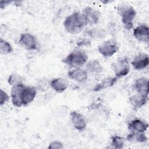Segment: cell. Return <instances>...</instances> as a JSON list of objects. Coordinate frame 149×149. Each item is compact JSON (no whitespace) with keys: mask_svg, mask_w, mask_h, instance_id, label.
<instances>
[{"mask_svg":"<svg viewBox=\"0 0 149 149\" xmlns=\"http://www.w3.org/2000/svg\"><path fill=\"white\" fill-rule=\"evenodd\" d=\"M111 146L117 149L123 148L124 146V139L123 137L115 135L111 137Z\"/></svg>","mask_w":149,"mask_h":149,"instance_id":"cell-22","label":"cell"},{"mask_svg":"<svg viewBox=\"0 0 149 149\" xmlns=\"http://www.w3.org/2000/svg\"><path fill=\"white\" fill-rule=\"evenodd\" d=\"M104 33L102 30H98V29H92L90 31H89V33L88 34L93 38H99L102 36H103V34Z\"/></svg>","mask_w":149,"mask_h":149,"instance_id":"cell-25","label":"cell"},{"mask_svg":"<svg viewBox=\"0 0 149 149\" xmlns=\"http://www.w3.org/2000/svg\"><path fill=\"white\" fill-rule=\"evenodd\" d=\"M51 87L56 92L61 93L66 90L68 83V81L62 78L59 77L53 79L50 83Z\"/></svg>","mask_w":149,"mask_h":149,"instance_id":"cell-16","label":"cell"},{"mask_svg":"<svg viewBox=\"0 0 149 149\" xmlns=\"http://www.w3.org/2000/svg\"><path fill=\"white\" fill-rule=\"evenodd\" d=\"M19 44L27 50L37 49V41L36 37L30 33H23L20 37Z\"/></svg>","mask_w":149,"mask_h":149,"instance_id":"cell-7","label":"cell"},{"mask_svg":"<svg viewBox=\"0 0 149 149\" xmlns=\"http://www.w3.org/2000/svg\"><path fill=\"white\" fill-rule=\"evenodd\" d=\"M86 24H95L98 23L100 18V12L96 9L88 6L85 8L81 13Z\"/></svg>","mask_w":149,"mask_h":149,"instance_id":"cell-6","label":"cell"},{"mask_svg":"<svg viewBox=\"0 0 149 149\" xmlns=\"http://www.w3.org/2000/svg\"><path fill=\"white\" fill-rule=\"evenodd\" d=\"M13 51V48L10 44L8 41L0 39V53L2 55H7Z\"/></svg>","mask_w":149,"mask_h":149,"instance_id":"cell-21","label":"cell"},{"mask_svg":"<svg viewBox=\"0 0 149 149\" xmlns=\"http://www.w3.org/2000/svg\"><path fill=\"white\" fill-rule=\"evenodd\" d=\"M68 77L78 82H83L87 79V72L82 69L77 68L72 70L68 73Z\"/></svg>","mask_w":149,"mask_h":149,"instance_id":"cell-15","label":"cell"},{"mask_svg":"<svg viewBox=\"0 0 149 149\" xmlns=\"http://www.w3.org/2000/svg\"><path fill=\"white\" fill-rule=\"evenodd\" d=\"M134 37L139 41L148 42L149 40V29L146 24H141L133 30Z\"/></svg>","mask_w":149,"mask_h":149,"instance_id":"cell-9","label":"cell"},{"mask_svg":"<svg viewBox=\"0 0 149 149\" xmlns=\"http://www.w3.org/2000/svg\"><path fill=\"white\" fill-rule=\"evenodd\" d=\"M118 46L115 41H105L98 47L99 52L104 57H111L118 51Z\"/></svg>","mask_w":149,"mask_h":149,"instance_id":"cell-4","label":"cell"},{"mask_svg":"<svg viewBox=\"0 0 149 149\" xmlns=\"http://www.w3.org/2000/svg\"><path fill=\"white\" fill-rule=\"evenodd\" d=\"M148 100V97L141 95L137 94L130 98V101L132 105L136 109L140 108L146 104Z\"/></svg>","mask_w":149,"mask_h":149,"instance_id":"cell-18","label":"cell"},{"mask_svg":"<svg viewBox=\"0 0 149 149\" xmlns=\"http://www.w3.org/2000/svg\"><path fill=\"white\" fill-rule=\"evenodd\" d=\"M113 68L115 72L116 77L118 78L122 77L127 75L130 70L127 58L125 57L118 59L115 63L113 64Z\"/></svg>","mask_w":149,"mask_h":149,"instance_id":"cell-5","label":"cell"},{"mask_svg":"<svg viewBox=\"0 0 149 149\" xmlns=\"http://www.w3.org/2000/svg\"><path fill=\"white\" fill-rule=\"evenodd\" d=\"M118 78L117 77H107L104 79L102 81H101L100 83L97 84L94 88H93V91L97 92L100 91L102 90L105 89L108 87H111L113 85L115 84V83L118 81Z\"/></svg>","mask_w":149,"mask_h":149,"instance_id":"cell-17","label":"cell"},{"mask_svg":"<svg viewBox=\"0 0 149 149\" xmlns=\"http://www.w3.org/2000/svg\"><path fill=\"white\" fill-rule=\"evenodd\" d=\"M131 64L136 70L143 69L149 64L148 55L144 53L139 54L134 57Z\"/></svg>","mask_w":149,"mask_h":149,"instance_id":"cell-11","label":"cell"},{"mask_svg":"<svg viewBox=\"0 0 149 149\" xmlns=\"http://www.w3.org/2000/svg\"><path fill=\"white\" fill-rule=\"evenodd\" d=\"M9 100V95L2 89H1L0 93V105L2 106L8 102Z\"/></svg>","mask_w":149,"mask_h":149,"instance_id":"cell-24","label":"cell"},{"mask_svg":"<svg viewBox=\"0 0 149 149\" xmlns=\"http://www.w3.org/2000/svg\"><path fill=\"white\" fill-rule=\"evenodd\" d=\"M148 127V123L139 119L132 120L128 125L129 130L133 132L143 133L147 130Z\"/></svg>","mask_w":149,"mask_h":149,"instance_id":"cell-14","label":"cell"},{"mask_svg":"<svg viewBox=\"0 0 149 149\" xmlns=\"http://www.w3.org/2000/svg\"><path fill=\"white\" fill-rule=\"evenodd\" d=\"M86 68L88 71L92 73H100L102 72V68L98 60H92L90 61L86 65Z\"/></svg>","mask_w":149,"mask_h":149,"instance_id":"cell-20","label":"cell"},{"mask_svg":"<svg viewBox=\"0 0 149 149\" xmlns=\"http://www.w3.org/2000/svg\"><path fill=\"white\" fill-rule=\"evenodd\" d=\"M24 85L23 83L14 86L12 87L10 91V96L12 99V104L14 106L17 107H22V92Z\"/></svg>","mask_w":149,"mask_h":149,"instance_id":"cell-10","label":"cell"},{"mask_svg":"<svg viewBox=\"0 0 149 149\" xmlns=\"http://www.w3.org/2000/svg\"><path fill=\"white\" fill-rule=\"evenodd\" d=\"M118 12L121 16L122 22L127 30H130L133 26V20L136 12L134 9L129 5H121L118 7Z\"/></svg>","mask_w":149,"mask_h":149,"instance_id":"cell-2","label":"cell"},{"mask_svg":"<svg viewBox=\"0 0 149 149\" xmlns=\"http://www.w3.org/2000/svg\"><path fill=\"white\" fill-rule=\"evenodd\" d=\"M148 79L146 77L139 78L134 83V88L137 94L148 97Z\"/></svg>","mask_w":149,"mask_h":149,"instance_id":"cell-12","label":"cell"},{"mask_svg":"<svg viewBox=\"0 0 149 149\" xmlns=\"http://www.w3.org/2000/svg\"><path fill=\"white\" fill-rule=\"evenodd\" d=\"M71 119L73 125L76 129L79 131L83 130L86 127V122L84 116L76 111H73L70 113Z\"/></svg>","mask_w":149,"mask_h":149,"instance_id":"cell-13","label":"cell"},{"mask_svg":"<svg viewBox=\"0 0 149 149\" xmlns=\"http://www.w3.org/2000/svg\"><path fill=\"white\" fill-rule=\"evenodd\" d=\"M86 25L82 14L78 12H74L67 16L63 22L65 30L70 34L80 33Z\"/></svg>","mask_w":149,"mask_h":149,"instance_id":"cell-1","label":"cell"},{"mask_svg":"<svg viewBox=\"0 0 149 149\" xmlns=\"http://www.w3.org/2000/svg\"><path fill=\"white\" fill-rule=\"evenodd\" d=\"M88 59L87 55L83 51H75L70 53L62 62L72 67H80L85 64Z\"/></svg>","mask_w":149,"mask_h":149,"instance_id":"cell-3","label":"cell"},{"mask_svg":"<svg viewBox=\"0 0 149 149\" xmlns=\"http://www.w3.org/2000/svg\"><path fill=\"white\" fill-rule=\"evenodd\" d=\"M48 148L49 149H61L63 148V146L60 141H54L49 144Z\"/></svg>","mask_w":149,"mask_h":149,"instance_id":"cell-26","label":"cell"},{"mask_svg":"<svg viewBox=\"0 0 149 149\" xmlns=\"http://www.w3.org/2000/svg\"><path fill=\"white\" fill-rule=\"evenodd\" d=\"M37 94L36 88L34 86H24L22 92V102L23 105H27L35 98Z\"/></svg>","mask_w":149,"mask_h":149,"instance_id":"cell-8","label":"cell"},{"mask_svg":"<svg viewBox=\"0 0 149 149\" xmlns=\"http://www.w3.org/2000/svg\"><path fill=\"white\" fill-rule=\"evenodd\" d=\"M77 46H90L91 41L88 39H82L77 43Z\"/></svg>","mask_w":149,"mask_h":149,"instance_id":"cell-27","label":"cell"},{"mask_svg":"<svg viewBox=\"0 0 149 149\" xmlns=\"http://www.w3.org/2000/svg\"><path fill=\"white\" fill-rule=\"evenodd\" d=\"M11 2L12 1H1V8L3 9L6 7V6L9 5Z\"/></svg>","mask_w":149,"mask_h":149,"instance_id":"cell-28","label":"cell"},{"mask_svg":"<svg viewBox=\"0 0 149 149\" xmlns=\"http://www.w3.org/2000/svg\"><path fill=\"white\" fill-rule=\"evenodd\" d=\"M8 81L10 85L14 86L23 83V78L19 74L13 73L9 76Z\"/></svg>","mask_w":149,"mask_h":149,"instance_id":"cell-23","label":"cell"},{"mask_svg":"<svg viewBox=\"0 0 149 149\" xmlns=\"http://www.w3.org/2000/svg\"><path fill=\"white\" fill-rule=\"evenodd\" d=\"M126 139L129 141L140 142V143H144L147 140V137L143 133L133 132H132V133L127 135Z\"/></svg>","mask_w":149,"mask_h":149,"instance_id":"cell-19","label":"cell"}]
</instances>
